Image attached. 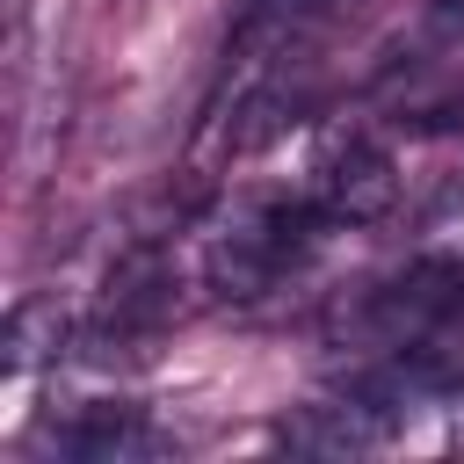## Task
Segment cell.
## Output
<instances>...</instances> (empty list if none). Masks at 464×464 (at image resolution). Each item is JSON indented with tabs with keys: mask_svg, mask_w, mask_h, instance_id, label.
<instances>
[{
	"mask_svg": "<svg viewBox=\"0 0 464 464\" xmlns=\"http://www.w3.org/2000/svg\"><path fill=\"white\" fill-rule=\"evenodd\" d=\"M312 225H326L312 210V196H268L254 210H239L225 232H210L203 246V283L218 297H261L290 276V261L312 246Z\"/></svg>",
	"mask_w": 464,
	"mask_h": 464,
	"instance_id": "1",
	"label": "cell"
},
{
	"mask_svg": "<svg viewBox=\"0 0 464 464\" xmlns=\"http://www.w3.org/2000/svg\"><path fill=\"white\" fill-rule=\"evenodd\" d=\"M399 428V384H355L341 399H312V406H290L276 420V442L290 457H370L377 442H392Z\"/></svg>",
	"mask_w": 464,
	"mask_h": 464,
	"instance_id": "2",
	"label": "cell"
},
{
	"mask_svg": "<svg viewBox=\"0 0 464 464\" xmlns=\"http://www.w3.org/2000/svg\"><path fill=\"white\" fill-rule=\"evenodd\" d=\"M312 210L326 225H377L392 203H399V167L377 138H334L319 160H312Z\"/></svg>",
	"mask_w": 464,
	"mask_h": 464,
	"instance_id": "3",
	"label": "cell"
},
{
	"mask_svg": "<svg viewBox=\"0 0 464 464\" xmlns=\"http://www.w3.org/2000/svg\"><path fill=\"white\" fill-rule=\"evenodd\" d=\"M174 312V276L152 246L123 254L109 268V290H102V319H94V341H145L160 319Z\"/></svg>",
	"mask_w": 464,
	"mask_h": 464,
	"instance_id": "4",
	"label": "cell"
},
{
	"mask_svg": "<svg viewBox=\"0 0 464 464\" xmlns=\"http://www.w3.org/2000/svg\"><path fill=\"white\" fill-rule=\"evenodd\" d=\"M51 442L72 464H145V457H167V435L138 406H80L72 420H58Z\"/></svg>",
	"mask_w": 464,
	"mask_h": 464,
	"instance_id": "5",
	"label": "cell"
},
{
	"mask_svg": "<svg viewBox=\"0 0 464 464\" xmlns=\"http://www.w3.org/2000/svg\"><path fill=\"white\" fill-rule=\"evenodd\" d=\"M58 341H65V312L51 297H22L14 319H7V377H22L29 362L58 355Z\"/></svg>",
	"mask_w": 464,
	"mask_h": 464,
	"instance_id": "6",
	"label": "cell"
},
{
	"mask_svg": "<svg viewBox=\"0 0 464 464\" xmlns=\"http://www.w3.org/2000/svg\"><path fill=\"white\" fill-rule=\"evenodd\" d=\"M420 29L435 44H464V0H420Z\"/></svg>",
	"mask_w": 464,
	"mask_h": 464,
	"instance_id": "7",
	"label": "cell"
}]
</instances>
